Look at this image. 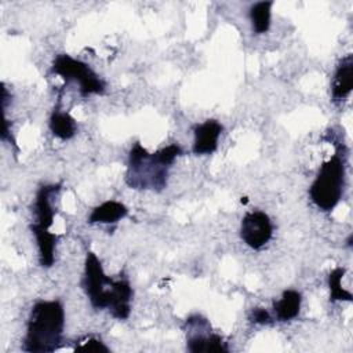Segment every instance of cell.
I'll list each match as a JSON object with an SVG mask.
<instances>
[{
  "mask_svg": "<svg viewBox=\"0 0 353 353\" xmlns=\"http://www.w3.org/2000/svg\"><path fill=\"white\" fill-rule=\"evenodd\" d=\"M83 288L92 307L108 309L119 320H125L130 316L132 288L128 280H113L106 276L101 261L92 251L85 255Z\"/></svg>",
  "mask_w": 353,
  "mask_h": 353,
  "instance_id": "obj_1",
  "label": "cell"
},
{
  "mask_svg": "<svg viewBox=\"0 0 353 353\" xmlns=\"http://www.w3.org/2000/svg\"><path fill=\"white\" fill-rule=\"evenodd\" d=\"M181 154L182 148L178 143H171L154 153H149L139 142H135L128 154L127 185L134 189H164L168 168Z\"/></svg>",
  "mask_w": 353,
  "mask_h": 353,
  "instance_id": "obj_2",
  "label": "cell"
},
{
  "mask_svg": "<svg viewBox=\"0 0 353 353\" xmlns=\"http://www.w3.org/2000/svg\"><path fill=\"white\" fill-rule=\"evenodd\" d=\"M63 327L65 310L59 301L36 302L29 314L23 350L29 353L54 352L62 341Z\"/></svg>",
  "mask_w": 353,
  "mask_h": 353,
  "instance_id": "obj_3",
  "label": "cell"
},
{
  "mask_svg": "<svg viewBox=\"0 0 353 353\" xmlns=\"http://www.w3.org/2000/svg\"><path fill=\"white\" fill-rule=\"evenodd\" d=\"M345 160L338 149L324 161L310 186L312 201L323 211L334 210L342 199L345 188Z\"/></svg>",
  "mask_w": 353,
  "mask_h": 353,
  "instance_id": "obj_4",
  "label": "cell"
},
{
  "mask_svg": "<svg viewBox=\"0 0 353 353\" xmlns=\"http://www.w3.org/2000/svg\"><path fill=\"white\" fill-rule=\"evenodd\" d=\"M51 70L52 73L61 76L66 84L76 81L83 97L102 95L105 92V83L90 68V65L80 59L72 58L68 54L57 55L54 58Z\"/></svg>",
  "mask_w": 353,
  "mask_h": 353,
  "instance_id": "obj_5",
  "label": "cell"
},
{
  "mask_svg": "<svg viewBox=\"0 0 353 353\" xmlns=\"http://www.w3.org/2000/svg\"><path fill=\"white\" fill-rule=\"evenodd\" d=\"M273 234V225L268 214L251 211L244 215L240 226L243 241L252 250H259L269 243Z\"/></svg>",
  "mask_w": 353,
  "mask_h": 353,
  "instance_id": "obj_6",
  "label": "cell"
},
{
  "mask_svg": "<svg viewBox=\"0 0 353 353\" xmlns=\"http://www.w3.org/2000/svg\"><path fill=\"white\" fill-rule=\"evenodd\" d=\"M208 327V323L205 319L199 317V330L200 332H196L193 328L188 327V350L192 353H210V352H221V353H228L229 347L223 342V339L211 332H203Z\"/></svg>",
  "mask_w": 353,
  "mask_h": 353,
  "instance_id": "obj_7",
  "label": "cell"
},
{
  "mask_svg": "<svg viewBox=\"0 0 353 353\" xmlns=\"http://www.w3.org/2000/svg\"><path fill=\"white\" fill-rule=\"evenodd\" d=\"M61 185H43L39 188L34 200V223L30 229L50 230L54 223L55 210L51 203V196L59 192Z\"/></svg>",
  "mask_w": 353,
  "mask_h": 353,
  "instance_id": "obj_8",
  "label": "cell"
},
{
  "mask_svg": "<svg viewBox=\"0 0 353 353\" xmlns=\"http://www.w3.org/2000/svg\"><path fill=\"white\" fill-rule=\"evenodd\" d=\"M223 127L218 120L210 119L199 124L194 128L193 153L194 154H211L218 148V139Z\"/></svg>",
  "mask_w": 353,
  "mask_h": 353,
  "instance_id": "obj_9",
  "label": "cell"
},
{
  "mask_svg": "<svg viewBox=\"0 0 353 353\" xmlns=\"http://www.w3.org/2000/svg\"><path fill=\"white\" fill-rule=\"evenodd\" d=\"M353 88V57L352 54L345 55L334 73L331 84V95L335 102L343 101L349 97Z\"/></svg>",
  "mask_w": 353,
  "mask_h": 353,
  "instance_id": "obj_10",
  "label": "cell"
},
{
  "mask_svg": "<svg viewBox=\"0 0 353 353\" xmlns=\"http://www.w3.org/2000/svg\"><path fill=\"white\" fill-rule=\"evenodd\" d=\"M128 214L127 207L116 200H108L99 205H97L90 216V223H114L123 218H125Z\"/></svg>",
  "mask_w": 353,
  "mask_h": 353,
  "instance_id": "obj_11",
  "label": "cell"
},
{
  "mask_svg": "<svg viewBox=\"0 0 353 353\" xmlns=\"http://www.w3.org/2000/svg\"><path fill=\"white\" fill-rule=\"evenodd\" d=\"M34 234L37 250H39V262L43 268H51L55 261V245L58 234L51 233L50 230L32 229Z\"/></svg>",
  "mask_w": 353,
  "mask_h": 353,
  "instance_id": "obj_12",
  "label": "cell"
},
{
  "mask_svg": "<svg viewBox=\"0 0 353 353\" xmlns=\"http://www.w3.org/2000/svg\"><path fill=\"white\" fill-rule=\"evenodd\" d=\"M301 294L295 290H285L279 301L273 303V310L279 321H288L298 316L301 309Z\"/></svg>",
  "mask_w": 353,
  "mask_h": 353,
  "instance_id": "obj_13",
  "label": "cell"
},
{
  "mask_svg": "<svg viewBox=\"0 0 353 353\" xmlns=\"http://www.w3.org/2000/svg\"><path fill=\"white\" fill-rule=\"evenodd\" d=\"M50 130L57 138L66 141L76 134L77 124H76V120L69 113L55 108L50 117Z\"/></svg>",
  "mask_w": 353,
  "mask_h": 353,
  "instance_id": "obj_14",
  "label": "cell"
},
{
  "mask_svg": "<svg viewBox=\"0 0 353 353\" xmlns=\"http://www.w3.org/2000/svg\"><path fill=\"white\" fill-rule=\"evenodd\" d=\"M273 1H258L250 8V19L255 33L262 34L270 28Z\"/></svg>",
  "mask_w": 353,
  "mask_h": 353,
  "instance_id": "obj_15",
  "label": "cell"
},
{
  "mask_svg": "<svg viewBox=\"0 0 353 353\" xmlns=\"http://www.w3.org/2000/svg\"><path fill=\"white\" fill-rule=\"evenodd\" d=\"M346 269L345 268H335L331 270L328 276V285H330V301L336 302V301H347L352 302V294L346 291L342 287V277L345 274Z\"/></svg>",
  "mask_w": 353,
  "mask_h": 353,
  "instance_id": "obj_16",
  "label": "cell"
},
{
  "mask_svg": "<svg viewBox=\"0 0 353 353\" xmlns=\"http://www.w3.org/2000/svg\"><path fill=\"white\" fill-rule=\"evenodd\" d=\"M74 350L79 352H109V347L98 338L95 336H88L84 341H80V343L74 347Z\"/></svg>",
  "mask_w": 353,
  "mask_h": 353,
  "instance_id": "obj_17",
  "label": "cell"
},
{
  "mask_svg": "<svg viewBox=\"0 0 353 353\" xmlns=\"http://www.w3.org/2000/svg\"><path fill=\"white\" fill-rule=\"evenodd\" d=\"M250 320L254 323V324H270L272 323V316L269 314V312L263 307H254L251 310V314H250Z\"/></svg>",
  "mask_w": 353,
  "mask_h": 353,
  "instance_id": "obj_18",
  "label": "cell"
},
{
  "mask_svg": "<svg viewBox=\"0 0 353 353\" xmlns=\"http://www.w3.org/2000/svg\"><path fill=\"white\" fill-rule=\"evenodd\" d=\"M241 203H243V204L248 203V199H247V197H241Z\"/></svg>",
  "mask_w": 353,
  "mask_h": 353,
  "instance_id": "obj_19",
  "label": "cell"
}]
</instances>
